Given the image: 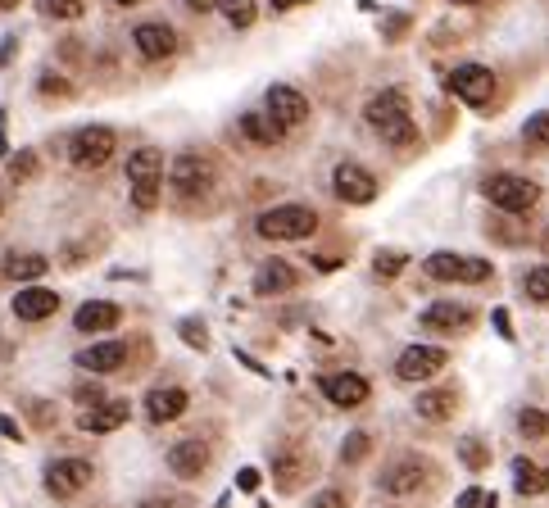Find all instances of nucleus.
I'll return each instance as SVG.
<instances>
[{
	"label": "nucleus",
	"instance_id": "nucleus-1",
	"mask_svg": "<svg viewBox=\"0 0 549 508\" xmlns=\"http://www.w3.org/2000/svg\"><path fill=\"white\" fill-rule=\"evenodd\" d=\"M363 118H368L391 146H409V141L418 137V127H413V118H409V96H404L400 87L377 91V96L368 100V109H363Z\"/></svg>",
	"mask_w": 549,
	"mask_h": 508
},
{
	"label": "nucleus",
	"instance_id": "nucleus-2",
	"mask_svg": "<svg viewBox=\"0 0 549 508\" xmlns=\"http://www.w3.org/2000/svg\"><path fill=\"white\" fill-rule=\"evenodd\" d=\"M314 227H318V214L309 205H277L259 214L255 232L264 241H304V236H314Z\"/></svg>",
	"mask_w": 549,
	"mask_h": 508
},
{
	"label": "nucleus",
	"instance_id": "nucleus-3",
	"mask_svg": "<svg viewBox=\"0 0 549 508\" xmlns=\"http://www.w3.org/2000/svg\"><path fill=\"white\" fill-rule=\"evenodd\" d=\"M128 182H132V205L155 209L159 205V182H164V155L155 146H141L128 155Z\"/></svg>",
	"mask_w": 549,
	"mask_h": 508
},
{
	"label": "nucleus",
	"instance_id": "nucleus-4",
	"mask_svg": "<svg viewBox=\"0 0 549 508\" xmlns=\"http://www.w3.org/2000/svg\"><path fill=\"white\" fill-rule=\"evenodd\" d=\"M481 191H486V200H491L495 209H504V214H527V209L540 200V186L531 182V177H518V173L486 177V182H481Z\"/></svg>",
	"mask_w": 549,
	"mask_h": 508
},
{
	"label": "nucleus",
	"instance_id": "nucleus-5",
	"mask_svg": "<svg viewBox=\"0 0 549 508\" xmlns=\"http://www.w3.org/2000/svg\"><path fill=\"white\" fill-rule=\"evenodd\" d=\"M168 182H173V191L182 200H200L214 186V164H209L205 155H196V150H187V155H177L173 168H168Z\"/></svg>",
	"mask_w": 549,
	"mask_h": 508
},
{
	"label": "nucleus",
	"instance_id": "nucleus-6",
	"mask_svg": "<svg viewBox=\"0 0 549 508\" xmlns=\"http://www.w3.org/2000/svg\"><path fill=\"white\" fill-rule=\"evenodd\" d=\"M427 277L432 282H468V286H477V282H491V259H463V254H432L427 259Z\"/></svg>",
	"mask_w": 549,
	"mask_h": 508
},
{
	"label": "nucleus",
	"instance_id": "nucleus-7",
	"mask_svg": "<svg viewBox=\"0 0 549 508\" xmlns=\"http://www.w3.org/2000/svg\"><path fill=\"white\" fill-rule=\"evenodd\" d=\"M427 481H432L427 459H418V454H404V459H395L391 468L382 472V481H377V486H382L386 495H418Z\"/></svg>",
	"mask_w": 549,
	"mask_h": 508
},
{
	"label": "nucleus",
	"instance_id": "nucleus-8",
	"mask_svg": "<svg viewBox=\"0 0 549 508\" xmlns=\"http://www.w3.org/2000/svg\"><path fill=\"white\" fill-rule=\"evenodd\" d=\"M450 91L459 100H468V105L486 109L495 100V73L481 69V64H459V69L450 73Z\"/></svg>",
	"mask_w": 549,
	"mask_h": 508
},
{
	"label": "nucleus",
	"instance_id": "nucleus-9",
	"mask_svg": "<svg viewBox=\"0 0 549 508\" xmlns=\"http://www.w3.org/2000/svg\"><path fill=\"white\" fill-rule=\"evenodd\" d=\"M268 105H264V114L273 118L282 132H291V127H300L304 118H309V100L300 96L295 87H286V82H277V87H268Z\"/></svg>",
	"mask_w": 549,
	"mask_h": 508
},
{
	"label": "nucleus",
	"instance_id": "nucleus-10",
	"mask_svg": "<svg viewBox=\"0 0 549 508\" xmlns=\"http://www.w3.org/2000/svg\"><path fill=\"white\" fill-rule=\"evenodd\" d=\"M109 155H114V132L109 127H82L78 137L69 141V159L78 168H100L109 164Z\"/></svg>",
	"mask_w": 549,
	"mask_h": 508
},
{
	"label": "nucleus",
	"instance_id": "nucleus-11",
	"mask_svg": "<svg viewBox=\"0 0 549 508\" xmlns=\"http://www.w3.org/2000/svg\"><path fill=\"white\" fill-rule=\"evenodd\" d=\"M332 191L345 200V205H373L377 200V177L359 164H336L332 173Z\"/></svg>",
	"mask_w": 549,
	"mask_h": 508
},
{
	"label": "nucleus",
	"instance_id": "nucleus-12",
	"mask_svg": "<svg viewBox=\"0 0 549 508\" xmlns=\"http://www.w3.org/2000/svg\"><path fill=\"white\" fill-rule=\"evenodd\" d=\"M445 363H450V354H445L441 345H409V350L400 354V363H395V377L400 381H427V377H436Z\"/></svg>",
	"mask_w": 549,
	"mask_h": 508
},
{
	"label": "nucleus",
	"instance_id": "nucleus-13",
	"mask_svg": "<svg viewBox=\"0 0 549 508\" xmlns=\"http://www.w3.org/2000/svg\"><path fill=\"white\" fill-rule=\"evenodd\" d=\"M87 486H91V463L87 459H55L46 468V490L55 499H73Z\"/></svg>",
	"mask_w": 549,
	"mask_h": 508
},
{
	"label": "nucleus",
	"instance_id": "nucleus-14",
	"mask_svg": "<svg viewBox=\"0 0 549 508\" xmlns=\"http://www.w3.org/2000/svg\"><path fill=\"white\" fill-rule=\"evenodd\" d=\"M318 391H323L336 409H359L373 386H368V377H359V372H327V377H318Z\"/></svg>",
	"mask_w": 549,
	"mask_h": 508
},
{
	"label": "nucleus",
	"instance_id": "nucleus-15",
	"mask_svg": "<svg viewBox=\"0 0 549 508\" xmlns=\"http://www.w3.org/2000/svg\"><path fill=\"white\" fill-rule=\"evenodd\" d=\"M309 477H314V459H309V450H300V445H282V450L273 454L277 490H300Z\"/></svg>",
	"mask_w": 549,
	"mask_h": 508
},
{
	"label": "nucleus",
	"instance_id": "nucleus-16",
	"mask_svg": "<svg viewBox=\"0 0 549 508\" xmlns=\"http://www.w3.org/2000/svg\"><path fill=\"white\" fill-rule=\"evenodd\" d=\"M418 323L427 327V332H468V327H472V309H468V304L441 300V304H427Z\"/></svg>",
	"mask_w": 549,
	"mask_h": 508
},
{
	"label": "nucleus",
	"instance_id": "nucleus-17",
	"mask_svg": "<svg viewBox=\"0 0 549 508\" xmlns=\"http://www.w3.org/2000/svg\"><path fill=\"white\" fill-rule=\"evenodd\" d=\"M168 468L182 481H196L200 472L209 468V445L205 440H177L173 450H168Z\"/></svg>",
	"mask_w": 549,
	"mask_h": 508
},
{
	"label": "nucleus",
	"instance_id": "nucleus-18",
	"mask_svg": "<svg viewBox=\"0 0 549 508\" xmlns=\"http://www.w3.org/2000/svg\"><path fill=\"white\" fill-rule=\"evenodd\" d=\"M55 309H59V295L46 291V286H23V291L14 295V318H23V323L55 318Z\"/></svg>",
	"mask_w": 549,
	"mask_h": 508
},
{
	"label": "nucleus",
	"instance_id": "nucleus-19",
	"mask_svg": "<svg viewBox=\"0 0 549 508\" xmlns=\"http://www.w3.org/2000/svg\"><path fill=\"white\" fill-rule=\"evenodd\" d=\"M128 418H132L128 400H105V404H96V409L82 413V431H91V436H109V431H118Z\"/></svg>",
	"mask_w": 549,
	"mask_h": 508
},
{
	"label": "nucleus",
	"instance_id": "nucleus-20",
	"mask_svg": "<svg viewBox=\"0 0 549 508\" xmlns=\"http://www.w3.org/2000/svg\"><path fill=\"white\" fill-rule=\"evenodd\" d=\"M132 41H137V50L146 59H168L177 50V32L168 28V23H141V28L132 32Z\"/></svg>",
	"mask_w": 549,
	"mask_h": 508
},
{
	"label": "nucleus",
	"instance_id": "nucleus-21",
	"mask_svg": "<svg viewBox=\"0 0 549 508\" xmlns=\"http://www.w3.org/2000/svg\"><path fill=\"white\" fill-rule=\"evenodd\" d=\"M295 282H300V273H295L286 259H268L255 273V295H282V291H291Z\"/></svg>",
	"mask_w": 549,
	"mask_h": 508
},
{
	"label": "nucleus",
	"instance_id": "nucleus-22",
	"mask_svg": "<svg viewBox=\"0 0 549 508\" xmlns=\"http://www.w3.org/2000/svg\"><path fill=\"white\" fill-rule=\"evenodd\" d=\"M118 318H123V309L114 300H87L73 323H78V332H109V327H118Z\"/></svg>",
	"mask_w": 549,
	"mask_h": 508
},
{
	"label": "nucleus",
	"instance_id": "nucleus-23",
	"mask_svg": "<svg viewBox=\"0 0 549 508\" xmlns=\"http://www.w3.org/2000/svg\"><path fill=\"white\" fill-rule=\"evenodd\" d=\"M146 413H150V422L182 418V413H187V391H177V386H159V391H150Z\"/></svg>",
	"mask_w": 549,
	"mask_h": 508
},
{
	"label": "nucleus",
	"instance_id": "nucleus-24",
	"mask_svg": "<svg viewBox=\"0 0 549 508\" xmlns=\"http://www.w3.org/2000/svg\"><path fill=\"white\" fill-rule=\"evenodd\" d=\"M123 359H128V345L100 341V345H91V350L78 354V368H87V372H114V368H123Z\"/></svg>",
	"mask_w": 549,
	"mask_h": 508
},
{
	"label": "nucleus",
	"instance_id": "nucleus-25",
	"mask_svg": "<svg viewBox=\"0 0 549 508\" xmlns=\"http://www.w3.org/2000/svg\"><path fill=\"white\" fill-rule=\"evenodd\" d=\"M413 409H418V418H427V422H445V418H454V409H459V395H454L450 386H441V391H422Z\"/></svg>",
	"mask_w": 549,
	"mask_h": 508
},
{
	"label": "nucleus",
	"instance_id": "nucleus-26",
	"mask_svg": "<svg viewBox=\"0 0 549 508\" xmlns=\"http://www.w3.org/2000/svg\"><path fill=\"white\" fill-rule=\"evenodd\" d=\"M46 268H50L46 254H10L5 259V277L10 282H37V277H46Z\"/></svg>",
	"mask_w": 549,
	"mask_h": 508
},
{
	"label": "nucleus",
	"instance_id": "nucleus-27",
	"mask_svg": "<svg viewBox=\"0 0 549 508\" xmlns=\"http://www.w3.org/2000/svg\"><path fill=\"white\" fill-rule=\"evenodd\" d=\"M513 486H518V495H545L549 490V468L518 459L513 463Z\"/></svg>",
	"mask_w": 549,
	"mask_h": 508
},
{
	"label": "nucleus",
	"instance_id": "nucleus-28",
	"mask_svg": "<svg viewBox=\"0 0 549 508\" xmlns=\"http://www.w3.org/2000/svg\"><path fill=\"white\" fill-rule=\"evenodd\" d=\"M241 132H246L255 146H277V141L286 137V132H282V127H277L268 114H246V118H241Z\"/></svg>",
	"mask_w": 549,
	"mask_h": 508
},
{
	"label": "nucleus",
	"instance_id": "nucleus-29",
	"mask_svg": "<svg viewBox=\"0 0 549 508\" xmlns=\"http://www.w3.org/2000/svg\"><path fill=\"white\" fill-rule=\"evenodd\" d=\"M459 463H463V468H472V472L491 468V450H486L477 436H463L459 440Z\"/></svg>",
	"mask_w": 549,
	"mask_h": 508
},
{
	"label": "nucleus",
	"instance_id": "nucleus-30",
	"mask_svg": "<svg viewBox=\"0 0 549 508\" xmlns=\"http://www.w3.org/2000/svg\"><path fill=\"white\" fill-rule=\"evenodd\" d=\"M218 5H223V14H227L232 28H250L255 14H259V0H218Z\"/></svg>",
	"mask_w": 549,
	"mask_h": 508
},
{
	"label": "nucleus",
	"instance_id": "nucleus-31",
	"mask_svg": "<svg viewBox=\"0 0 549 508\" xmlns=\"http://www.w3.org/2000/svg\"><path fill=\"white\" fill-rule=\"evenodd\" d=\"M368 450H373V436H368V431H350V436L341 440V463H363Z\"/></svg>",
	"mask_w": 549,
	"mask_h": 508
},
{
	"label": "nucleus",
	"instance_id": "nucleus-32",
	"mask_svg": "<svg viewBox=\"0 0 549 508\" xmlns=\"http://www.w3.org/2000/svg\"><path fill=\"white\" fill-rule=\"evenodd\" d=\"M37 10L46 14V19H82L87 0H37Z\"/></svg>",
	"mask_w": 549,
	"mask_h": 508
},
{
	"label": "nucleus",
	"instance_id": "nucleus-33",
	"mask_svg": "<svg viewBox=\"0 0 549 508\" xmlns=\"http://www.w3.org/2000/svg\"><path fill=\"white\" fill-rule=\"evenodd\" d=\"M522 137H527V146H536V150H545V146H549V109H540V114H531V118H527Z\"/></svg>",
	"mask_w": 549,
	"mask_h": 508
},
{
	"label": "nucleus",
	"instance_id": "nucleus-34",
	"mask_svg": "<svg viewBox=\"0 0 549 508\" xmlns=\"http://www.w3.org/2000/svg\"><path fill=\"white\" fill-rule=\"evenodd\" d=\"M518 431H522L527 440H540V436L549 431V413H540V409H522V413H518Z\"/></svg>",
	"mask_w": 549,
	"mask_h": 508
},
{
	"label": "nucleus",
	"instance_id": "nucleus-35",
	"mask_svg": "<svg viewBox=\"0 0 549 508\" xmlns=\"http://www.w3.org/2000/svg\"><path fill=\"white\" fill-rule=\"evenodd\" d=\"M522 291H527V295H531V300L549 304V264L531 268V273H527V282H522Z\"/></svg>",
	"mask_w": 549,
	"mask_h": 508
},
{
	"label": "nucleus",
	"instance_id": "nucleus-36",
	"mask_svg": "<svg viewBox=\"0 0 549 508\" xmlns=\"http://www.w3.org/2000/svg\"><path fill=\"white\" fill-rule=\"evenodd\" d=\"M404 264H409L404 254H377V259H373V273L382 277V282H391V277L404 273Z\"/></svg>",
	"mask_w": 549,
	"mask_h": 508
},
{
	"label": "nucleus",
	"instance_id": "nucleus-37",
	"mask_svg": "<svg viewBox=\"0 0 549 508\" xmlns=\"http://www.w3.org/2000/svg\"><path fill=\"white\" fill-rule=\"evenodd\" d=\"M10 173H14V182H28V177L37 173V150H19V155L10 159Z\"/></svg>",
	"mask_w": 549,
	"mask_h": 508
},
{
	"label": "nucleus",
	"instance_id": "nucleus-38",
	"mask_svg": "<svg viewBox=\"0 0 549 508\" xmlns=\"http://www.w3.org/2000/svg\"><path fill=\"white\" fill-rule=\"evenodd\" d=\"M177 332H182V341H187L191 350H205V345H209V332H205V323H191V318H187V323L177 327Z\"/></svg>",
	"mask_w": 549,
	"mask_h": 508
},
{
	"label": "nucleus",
	"instance_id": "nucleus-39",
	"mask_svg": "<svg viewBox=\"0 0 549 508\" xmlns=\"http://www.w3.org/2000/svg\"><path fill=\"white\" fill-rule=\"evenodd\" d=\"M37 91H41V96H59V100H69V96H73V87H69L64 78H55V73H46V78L37 82Z\"/></svg>",
	"mask_w": 549,
	"mask_h": 508
},
{
	"label": "nucleus",
	"instance_id": "nucleus-40",
	"mask_svg": "<svg viewBox=\"0 0 549 508\" xmlns=\"http://www.w3.org/2000/svg\"><path fill=\"white\" fill-rule=\"evenodd\" d=\"M73 400H78L82 409H96V404H105V391L91 381V386H78V391H73Z\"/></svg>",
	"mask_w": 549,
	"mask_h": 508
},
{
	"label": "nucleus",
	"instance_id": "nucleus-41",
	"mask_svg": "<svg viewBox=\"0 0 549 508\" xmlns=\"http://www.w3.org/2000/svg\"><path fill=\"white\" fill-rule=\"evenodd\" d=\"M314 508H350V499H345L341 490H318V495H314Z\"/></svg>",
	"mask_w": 549,
	"mask_h": 508
},
{
	"label": "nucleus",
	"instance_id": "nucleus-42",
	"mask_svg": "<svg viewBox=\"0 0 549 508\" xmlns=\"http://www.w3.org/2000/svg\"><path fill=\"white\" fill-rule=\"evenodd\" d=\"M28 413H32V422H37V427H50V422H55V409H50L46 400H28Z\"/></svg>",
	"mask_w": 549,
	"mask_h": 508
},
{
	"label": "nucleus",
	"instance_id": "nucleus-43",
	"mask_svg": "<svg viewBox=\"0 0 549 508\" xmlns=\"http://www.w3.org/2000/svg\"><path fill=\"white\" fill-rule=\"evenodd\" d=\"M236 490L255 495V490H259V472H255V468H241V477H236Z\"/></svg>",
	"mask_w": 549,
	"mask_h": 508
},
{
	"label": "nucleus",
	"instance_id": "nucleus-44",
	"mask_svg": "<svg viewBox=\"0 0 549 508\" xmlns=\"http://www.w3.org/2000/svg\"><path fill=\"white\" fill-rule=\"evenodd\" d=\"M137 508H191L187 499H141Z\"/></svg>",
	"mask_w": 549,
	"mask_h": 508
},
{
	"label": "nucleus",
	"instance_id": "nucleus-45",
	"mask_svg": "<svg viewBox=\"0 0 549 508\" xmlns=\"http://www.w3.org/2000/svg\"><path fill=\"white\" fill-rule=\"evenodd\" d=\"M404 28H409V19H404V14H395V19H391V28H386V37H404Z\"/></svg>",
	"mask_w": 549,
	"mask_h": 508
},
{
	"label": "nucleus",
	"instance_id": "nucleus-46",
	"mask_svg": "<svg viewBox=\"0 0 549 508\" xmlns=\"http://www.w3.org/2000/svg\"><path fill=\"white\" fill-rule=\"evenodd\" d=\"M0 431H5V436H10V440H23V427H19V422H14V418H0Z\"/></svg>",
	"mask_w": 549,
	"mask_h": 508
},
{
	"label": "nucleus",
	"instance_id": "nucleus-47",
	"mask_svg": "<svg viewBox=\"0 0 549 508\" xmlns=\"http://www.w3.org/2000/svg\"><path fill=\"white\" fill-rule=\"evenodd\" d=\"M481 504V490H463L459 495V508H477Z\"/></svg>",
	"mask_w": 549,
	"mask_h": 508
},
{
	"label": "nucleus",
	"instance_id": "nucleus-48",
	"mask_svg": "<svg viewBox=\"0 0 549 508\" xmlns=\"http://www.w3.org/2000/svg\"><path fill=\"white\" fill-rule=\"evenodd\" d=\"M214 5H218V0H187V10H196V14H209Z\"/></svg>",
	"mask_w": 549,
	"mask_h": 508
},
{
	"label": "nucleus",
	"instance_id": "nucleus-49",
	"mask_svg": "<svg viewBox=\"0 0 549 508\" xmlns=\"http://www.w3.org/2000/svg\"><path fill=\"white\" fill-rule=\"evenodd\" d=\"M295 5H309V0H273V10H295Z\"/></svg>",
	"mask_w": 549,
	"mask_h": 508
},
{
	"label": "nucleus",
	"instance_id": "nucleus-50",
	"mask_svg": "<svg viewBox=\"0 0 549 508\" xmlns=\"http://www.w3.org/2000/svg\"><path fill=\"white\" fill-rule=\"evenodd\" d=\"M477 508H500V499H495V495H481V504Z\"/></svg>",
	"mask_w": 549,
	"mask_h": 508
},
{
	"label": "nucleus",
	"instance_id": "nucleus-51",
	"mask_svg": "<svg viewBox=\"0 0 549 508\" xmlns=\"http://www.w3.org/2000/svg\"><path fill=\"white\" fill-rule=\"evenodd\" d=\"M454 5H477V0H454Z\"/></svg>",
	"mask_w": 549,
	"mask_h": 508
},
{
	"label": "nucleus",
	"instance_id": "nucleus-52",
	"mask_svg": "<svg viewBox=\"0 0 549 508\" xmlns=\"http://www.w3.org/2000/svg\"><path fill=\"white\" fill-rule=\"evenodd\" d=\"M118 5H137V0H118Z\"/></svg>",
	"mask_w": 549,
	"mask_h": 508
},
{
	"label": "nucleus",
	"instance_id": "nucleus-53",
	"mask_svg": "<svg viewBox=\"0 0 549 508\" xmlns=\"http://www.w3.org/2000/svg\"><path fill=\"white\" fill-rule=\"evenodd\" d=\"M545 250H549V232H545Z\"/></svg>",
	"mask_w": 549,
	"mask_h": 508
},
{
	"label": "nucleus",
	"instance_id": "nucleus-54",
	"mask_svg": "<svg viewBox=\"0 0 549 508\" xmlns=\"http://www.w3.org/2000/svg\"><path fill=\"white\" fill-rule=\"evenodd\" d=\"M0 5H10V0H0Z\"/></svg>",
	"mask_w": 549,
	"mask_h": 508
},
{
	"label": "nucleus",
	"instance_id": "nucleus-55",
	"mask_svg": "<svg viewBox=\"0 0 549 508\" xmlns=\"http://www.w3.org/2000/svg\"><path fill=\"white\" fill-rule=\"evenodd\" d=\"M259 508H268V504H259Z\"/></svg>",
	"mask_w": 549,
	"mask_h": 508
}]
</instances>
